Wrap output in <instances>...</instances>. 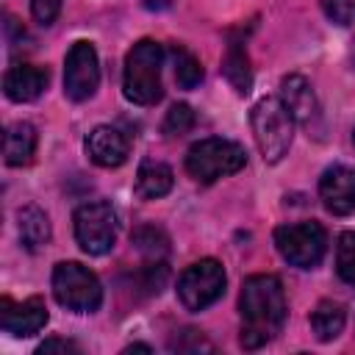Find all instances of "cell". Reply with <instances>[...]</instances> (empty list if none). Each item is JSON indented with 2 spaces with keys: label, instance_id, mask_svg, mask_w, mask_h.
Returning <instances> with one entry per match:
<instances>
[{
  "label": "cell",
  "instance_id": "obj_1",
  "mask_svg": "<svg viewBox=\"0 0 355 355\" xmlns=\"http://www.w3.org/2000/svg\"><path fill=\"white\" fill-rule=\"evenodd\" d=\"M239 311H241V347L244 349H258L266 341H272L283 330V322L288 313L280 277L275 275L247 277L241 297H239Z\"/></svg>",
  "mask_w": 355,
  "mask_h": 355
},
{
  "label": "cell",
  "instance_id": "obj_2",
  "mask_svg": "<svg viewBox=\"0 0 355 355\" xmlns=\"http://www.w3.org/2000/svg\"><path fill=\"white\" fill-rule=\"evenodd\" d=\"M161 67H164V47L153 39L136 42L125 55V72H122L125 97L136 105H155L164 94Z\"/></svg>",
  "mask_w": 355,
  "mask_h": 355
},
{
  "label": "cell",
  "instance_id": "obj_3",
  "mask_svg": "<svg viewBox=\"0 0 355 355\" xmlns=\"http://www.w3.org/2000/svg\"><path fill=\"white\" fill-rule=\"evenodd\" d=\"M250 122H252V136H255V144H258L263 161L277 164L288 153L291 139H294L291 111L283 105L280 97H263L252 105Z\"/></svg>",
  "mask_w": 355,
  "mask_h": 355
},
{
  "label": "cell",
  "instance_id": "obj_4",
  "mask_svg": "<svg viewBox=\"0 0 355 355\" xmlns=\"http://www.w3.org/2000/svg\"><path fill=\"white\" fill-rule=\"evenodd\" d=\"M247 166V150L230 139H200L186 153V172L200 183L236 175Z\"/></svg>",
  "mask_w": 355,
  "mask_h": 355
},
{
  "label": "cell",
  "instance_id": "obj_5",
  "mask_svg": "<svg viewBox=\"0 0 355 355\" xmlns=\"http://www.w3.org/2000/svg\"><path fill=\"white\" fill-rule=\"evenodd\" d=\"M53 294L58 305L75 313H92L103 302V286L92 269L78 261H61L53 269Z\"/></svg>",
  "mask_w": 355,
  "mask_h": 355
},
{
  "label": "cell",
  "instance_id": "obj_6",
  "mask_svg": "<svg viewBox=\"0 0 355 355\" xmlns=\"http://www.w3.org/2000/svg\"><path fill=\"white\" fill-rule=\"evenodd\" d=\"M275 247L297 269H313L327 252V233L319 222H294L275 230Z\"/></svg>",
  "mask_w": 355,
  "mask_h": 355
},
{
  "label": "cell",
  "instance_id": "obj_7",
  "mask_svg": "<svg viewBox=\"0 0 355 355\" xmlns=\"http://www.w3.org/2000/svg\"><path fill=\"white\" fill-rule=\"evenodd\" d=\"M116 211L105 200L83 202L75 211V239L86 255H105L116 244Z\"/></svg>",
  "mask_w": 355,
  "mask_h": 355
},
{
  "label": "cell",
  "instance_id": "obj_8",
  "mask_svg": "<svg viewBox=\"0 0 355 355\" xmlns=\"http://www.w3.org/2000/svg\"><path fill=\"white\" fill-rule=\"evenodd\" d=\"M225 269L214 258H202L183 269L178 277V300L186 311H205L225 294Z\"/></svg>",
  "mask_w": 355,
  "mask_h": 355
},
{
  "label": "cell",
  "instance_id": "obj_9",
  "mask_svg": "<svg viewBox=\"0 0 355 355\" xmlns=\"http://www.w3.org/2000/svg\"><path fill=\"white\" fill-rule=\"evenodd\" d=\"M100 86L97 50L89 42H75L64 58V94L75 103L89 100Z\"/></svg>",
  "mask_w": 355,
  "mask_h": 355
},
{
  "label": "cell",
  "instance_id": "obj_10",
  "mask_svg": "<svg viewBox=\"0 0 355 355\" xmlns=\"http://www.w3.org/2000/svg\"><path fill=\"white\" fill-rule=\"evenodd\" d=\"M50 313L42 297H28L22 302H11L8 297L0 302V327L11 336H33L47 324Z\"/></svg>",
  "mask_w": 355,
  "mask_h": 355
},
{
  "label": "cell",
  "instance_id": "obj_11",
  "mask_svg": "<svg viewBox=\"0 0 355 355\" xmlns=\"http://www.w3.org/2000/svg\"><path fill=\"white\" fill-rule=\"evenodd\" d=\"M319 197L324 208L336 216L355 214V169L341 164L324 169L319 178Z\"/></svg>",
  "mask_w": 355,
  "mask_h": 355
},
{
  "label": "cell",
  "instance_id": "obj_12",
  "mask_svg": "<svg viewBox=\"0 0 355 355\" xmlns=\"http://www.w3.org/2000/svg\"><path fill=\"white\" fill-rule=\"evenodd\" d=\"M128 150H130V141H128V136H125L119 128L97 125V128L86 136V153H89V158H92L97 166L114 169V166L125 164Z\"/></svg>",
  "mask_w": 355,
  "mask_h": 355
},
{
  "label": "cell",
  "instance_id": "obj_13",
  "mask_svg": "<svg viewBox=\"0 0 355 355\" xmlns=\"http://www.w3.org/2000/svg\"><path fill=\"white\" fill-rule=\"evenodd\" d=\"M280 100L283 105L291 111L294 122L300 125H313V119L319 116V103H316V94L311 89V83L302 78V75H286L280 80Z\"/></svg>",
  "mask_w": 355,
  "mask_h": 355
},
{
  "label": "cell",
  "instance_id": "obj_14",
  "mask_svg": "<svg viewBox=\"0 0 355 355\" xmlns=\"http://www.w3.org/2000/svg\"><path fill=\"white\" fill-rule=\"evenodd\" d=\"M47 86V69L33 64H14L3 78V92L14 103H31L36 100Z\"/></svg>",
  "mask_w": 355,
  "mask_h": 355
},
{
  "label": "cell",
  "instance_id": "obj_15",
  "mask_svg": "<svg viewBox=\"0 0 355 355\" xmlns=\"http://www.w3.org/2000/svg\"><path fill=\"white\" fill-rule=\"evenodd\" d=\"M36 153V128L31 122H14L3 133V161L8 166L31 164Z\"/></svg>",
  "mask_w": 355,
  "mask_h": 355
},
{
  "label": "cell",
  "instance_id": "obj_16",
  "mask_svg": "<svg viewBox=\"0 0 355 355\" xmlns=\"http://www.w3.org/2000/svg\"><path fill=\"white\" fill-rule=\"evenodd\" d=\"M172 183H175V175L166 164L161 161H141L139 164V172H136V194L141 200H158L164 194L172 191Z\"/></svg>",
  "mask_w": 355,
  "mask_h": 355
},
{
  "label": "cell",
  "instance_id": "obj_17",
  "mask_svg": "<svg viewBox=\"0 0 355 355\" xmlns=\"http://www.w3.org/2000/svg\"><path fill=\"white\" fill-rule=\"evenodd\" d=\"M222 72L227 78V83L239 92V94H247L252 89V72H250V61H247V53H244V42H241V33H233L230 42H227V53L222 58Z\"/></svg>",
  "mask_w": 355,
  "mask_h": 355
},
{
  "label": "cell",
  "instance_id": "obj_18",
  "mask_svg": "<svg viewBox=\"0 0 355 355\" xmlns=\"http://www.w3.org/2000/svg\"><path fill=\"white\" fill-rule=\"evenodd\" d=\"M17 227H19V239L22 244L36 252L39 247H44L50 241V219L39 205H25L17 211Z\"/></svg>",
  "mask_w": 355,
  "mask_h": 355
},
{
  "label": "cell",
  "instance_id": "obj_19",
  "mask_svg": "<svg viewBox=\"0 0 355 355\" xmlns=\"http://www.w3.org/2000/svg\"><path fill=\"white\" fill-rule=\"evenodd\" d=\"M344 324H347V313L333 300H322L313 308V313H311V330H313L316 341H333V338H338L341 330H344Z\"/></svg>",
  "mask_w": 355,
  "mask_h": 355
},
{
  "label": "cell",
  "instance_id": "obj_20",
  "mask_svg": "<svg viewBox=\"0 0 355 355\" xmlns=\"http://www.w3.org/2000/svg\"><path fill=\"white\" fill-rule=\"evenodd\" d=\"M169 55L175 61V80H178V86L180 89H197L202 83V67H200V61L186 47H180V44H175L169 50Z\"/></svg>",
  "mask_w": 355,
  "mask_h": 355
},
{
  "label": "cell",
  "instance_id": "obj_21",
  "mask_svg": "<svg viewBox=\"0 0 355 355\" xmlns=\"http://www.w3.org/2000/svg\"><path fill=\"white\" fill-rule=\"evenodd\" d=\"M336 269L338 277L355 288V233H344L336 247Z\"/></svg>",
  "mask_w": 355,
  "mask_h": 355
},
{
  "label": "cell",
  "instance_id": "obj_22",
  "mask_svg": "<svg viewBox=\"0 0 355 355\" xmlns=\"http://www.w3.org/2000/svg\"><path fill=\"white\" fill-rule=\"evenodd\" d=\"M191 128H194V111L186 103H178L166 111V116H164V133L166 136H183Z\"/></svg>",
  "mask_w": 355,
  "mask_h": 355
},
{
  "label": "cell",
  "instance_id": "obj_23",
  "mask_svg": "<svg viewBox=\"0 0 355 355\" xmlns=\"http://www.w3.org/2000/svg\"><path fill=\"white\" fill-rule=\"evenodd\" d=\"M133 244H136V250H141L150 258H158L166 252V236L155 227H139L133 233Z\"/></svg>",
  "mask_w": 355,
  "mask_h": 355
},
{
  "label": "cell",
  "instance_id": "obj_24",
  "mask_svg": "<svg viewBox=\"0 0 355 355\" xmlns=\"http://www.w3.org/2000/svg\"><path fill=\"white\" fill-rule=\"evenodd\" d=\"M322 11L330 22L341 28L355 25V0H322Z\"/></svg>",
  "mask_w": 355,
  "mask_h": 355
},
{
  "label": "cell",
  "instance_id": "obj_25",
  "mask_svg": "<svg viewBox=\"0 0 355 355\" xmlns=\"http://www.w3.org/2000/svg\"><path fill=\"white\" fill-rule=\"evenodd\" d=\"M61 3L64 0H31V14L39 25H53L61 14Z\"/></svg>",
  "mask_w": 355,
  "mask_h": 355
},
{
  "label": "cell",
  "instance_id": "obj_26",
  "mask_svg": "<svg viewBox=\"0 0 355 355\" xmlns=\"http://www.w3.org/2000/svg\"><path fill=\"white\" fill-rule=\"evenodd\" d=\"M36 352H39V355H50V352H78V347H75L72 341H67V338H47V341L39 344Z\"/></svg>",
  "mask_w": 355,
  "mask_h": 355
},
{
  "label": "cell",
  "instance_id": "obj_27",
  "mask_svg": "<svg viewBox=\"0 0 355 355\" xmlns=\"http://www.w3.org/2000/svg\"><path fill=\"white\" fill-rule=\"evenodd\" d=\"M141 6L150 8V11H164V8L172 6V0H141Z\"/></svg>",
  "mask_w": 355,
  "mask_h": 355
},
{
  "label": "cell",
  "instance_id": "obj_28",
  "mask_svg": "<svg viewBox=\"0 0 355 355\" xmlns=\"http://www.w3.org/2000/svg\"><path fill=\"white\" fill-rule=\"evenodd\" d=\"M133 349H139V352H150V347H147V344H130L125 352H133Z\"/></svg>",
  "mask_w": 355,
  "mask_h": 355
},
{
  "label": "cell",
  "instance_id": "obj_29",
  "mask_svg": "<svg viewBox=\"0 0 355 355\" xmlns=\"http://www.w3.org/2000/svg\"><path fill=\"white\" fill-rule=\"evenodd\" d=\"M352 61H355V50H352Z\"/></svg>",
  "mask_w": 355,
  "mask_h": 355
},
{
  "label": "cell",
  "instance_id": "obj_30",
  "mask_svg": "<svg viewBox=\"0 0 355 355\" xmlns=\"http://www.w3.org/2000/svg\"><path fill=\"white\" fill-rule=\"evenodd\" d=\"M352 139H355V133H352Z\"/></svg>",
  "mask_w": 355,
  "mask_h": 355
}]
</instances>
